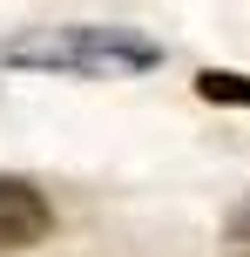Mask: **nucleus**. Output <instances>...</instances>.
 <instances>
[{
	"label": "nucleus",
	"mask_w": 250,
	"mask_h": 257,
	"mask_svg": "<svg viewBox=\"0 0 250 257\" xmlns=\"http://www.w3.org/2000/svg\"><path fill=\"white\" fill-rule=\"evenodd\" d=\"M196 95H203V102L250 108V75H237V68H203V75H196Z\"/></svg>",
	"instance_id": "3"
},
{
	"label": "nucleus",
	"mask_w": 250,
	"mask_h": 257,
	"mask_svg": "<svg viewBox=\"0 0 250 257\" xmlns=\"http://www.w3.org/2000/svg\"><path fill=\"white\" fill-rule=\"evenodd\" d=\"M230 244H237V257H250V203L230 217Z\"/></svg>",
	"instance_id": "4"
},
{
	"label": "nucleus",
	"mask_w": 250,
	"mask_h": 257,
	"mask_svg": "<svg viewBox=\"0 0 250 257\" xmlns=\"http://www.w3.org/2000/svg\"><path fill=\"white\" fill-rule=\"evenodd\" d=\"M162 61V41H149L142 27H27V34L0 41V68H34V75H142Z\"/></svg>",
	"instance_id": "1"
},
{
	"label": "nucleus",
	"mask_w": 250,
	"mask_h": 257,
	"mask_svg": "<svg viewBox=\"0 0 250 257\" xmlns=\"http://www.w3.org/2000/svg\"><path fill=\"white\" fill-rule=\"evenodd\" d=\"M48 230H54L48 196H41L27 176H0V250H27Z\"/></svg>",
	"instance_id": "2"
}]
</instances>
